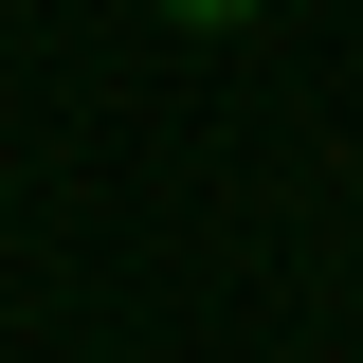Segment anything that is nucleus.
<instances>
[{
  "label": "nucleus",
  "instance_id": "f257e3e1",
  "mask_svg": "<svg viewBox=\"0 0 363 363\" xmlns=\"http://www.w3.org/2000/svg\"><path fill=\"white\" fill-rule=\"evenodd\" d=\"M145 18H182V37H236V18H272V0H145Z\"/></svg>",
  "mask_w": 363,
  "mask_h": 363
}]
</instances>
